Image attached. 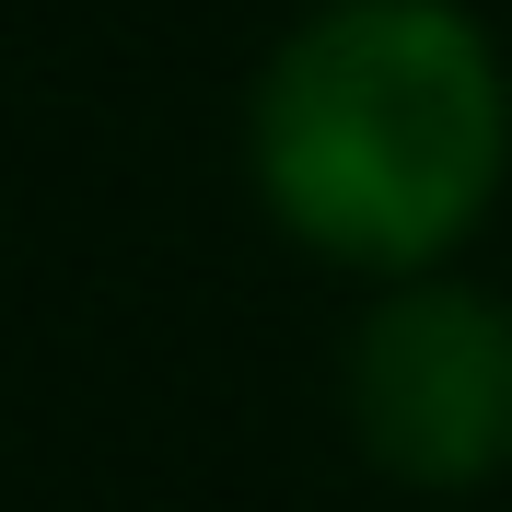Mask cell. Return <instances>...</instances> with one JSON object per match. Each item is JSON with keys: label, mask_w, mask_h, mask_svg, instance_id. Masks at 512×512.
<instances>
[{"label": "cell", "mask_w": 512, "mask_h": 512, "mask_svg": "<svg viewBox=\"0 0 512 512\" xmlns=\"http://www.w3.org/2000/svg\"><path fill=\"white\" fill-rule=\"evenodd\" d=\"M338 419L373 478L431 501L512 478V303L466 268L373 280L338 350Z\"/></svg>", "instance_id": "7a4b0ae2"}, {"label": "cell", "mask_w": 512, "mask_h": 512, "mask_svg": "<svg viewBox=\"0 0 512 512\" xmlns=\"http://www.w3.org/2000/svg\"><path fill=\"white\" fill-rule=\"evenodd\" d=\"M245 187L315 268H454L512 187V59L489 12L315 0L245 82Z\"/></svg>", "instance_id": "6da1fadb"}]
</instances>
